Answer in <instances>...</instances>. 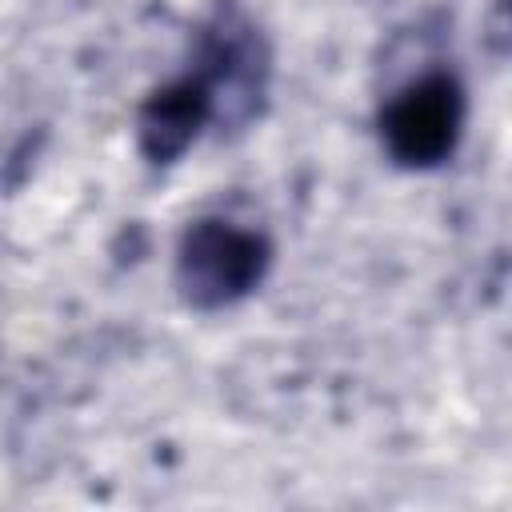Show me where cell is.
I'll use <instances>...</instances> for the list:
<instances>
[{
	"mask_svg": "<svg viewBox=\"0 0 512 512\" xmlns=\"http://www.w3.org/2000/svg\"><path fill=\"white\" fill-rule=\"evenodd\" d=\"M268 240L232 220H196L176 256V280L188 304L224 308L248 296L268 272Z\"/></svg>",
	"mask_w": 512,
	"mask_h": 512,
	"instance_id": "7a4b0ae2",
	"label": "cell"
},
{
	"mask_svg": "<svg viewBox=\"0 0 512 512\" xmlns=\"http://www.w3.org/2000/svg\"><path fill=\"white\" fill-rule=\"evenodd\" d=\"M464 124V92L448 72H428L412 84H404L380 120L384 148L392 160L408 168H428L440 164L460 136Z\"/></svg>",
	"mask_w": 512,
	"mask_h": 512,
	"instance_id": "3957f363",
	"label": "cell"
},
{
	"mask_svg": "<svg viewBox=\"0 0 512 512\" xmlns=\"http://www.w3.org/2000/svg\"><path fill=\"white\" fill-rule=\"evenodd\" d=\"M244 32L248 28L220 20L204 36L200 64L148 96V104L140 108V148L148 160L156 164L176 160L216 116V92L240 84V72L256 68V48Z\"/></svg>",
	"mask_w": 512,
	"mask_h": 512,
	"instance_id": "6da1fadb",
	"label": "cell"
}]
</instances>
